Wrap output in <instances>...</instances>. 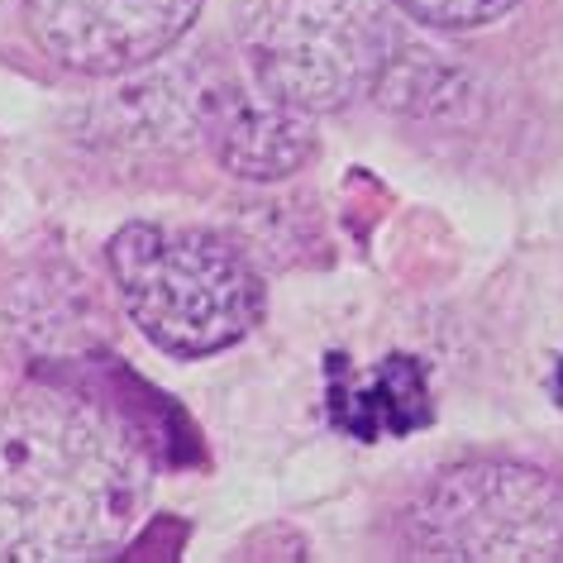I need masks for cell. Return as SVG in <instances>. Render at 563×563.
<instances>
[{
    "label": "cell",
    "mask_w": 563,
    "mask_h": 563,
    "mask_svg": "<svg viewBox=\"0 0 563 563\" xmlns=\"http://www.w3.org/2000/svg\"><path fill=\"white\" fill-rule=\"evenodd\" d=\"M144 501L148 463L101 406L53 387L0 406V559H106Z\"/></svg>",
    "instance_id": "cell-1"
},
{
    "label": "cell",
    "mask_w": 563,
    "mask_h": 563,
    "mask_svg": "<svg viewBox=\"0 0 563 563\" xmlns=\"http://www.w3.org/2000/svg\"><path fill=\"white\" fill-rule=\"evenodd\" d=\"M139 334L173 358H206L263 320V277L249 253L201 224L134 220L106 249Z\"/></svg>",
    "instance_id": "cell-2"
},
{
    "label": "cell",
    "mask_w": 563,
    "mask_h": 563,
    "mask_svg": "<svg viewBox=\"0 0 563 563\" xmlns=\"http://www.w3.org/2000/svg\"><path fill=\"white\" fill-rule=\"evenodd\" d=\"M239 48L263 91L330 115L383 87L397 34L383 0H239Z\"/></svg>",
    "instance_id": "cell-3"
},
{
    "label": "cell",
    "mask_w": 563,
    "mask_h": 563,
    "mask_svg": "<svg viewBox=\"0 0 563 563\" xmlns=\"http://www.w3.org/2000/svg\"><path fill=\"white\" fill-rule=\"evenodd\" d=\"M401 540L411 559L549 563L563 554V487L511 459L454 463L406 506Z\"/></svg>",
    "instance_id": "cell-4"
},
{
    "label": "cell",
    "mask_w": 563,
    "mask_h": 563,
    "mask_svg": "<svg viewBox=\"0 0 563 563\" xmlns=\"http://www.w3.org/2000/svg\"><path fill=\"white\" fill-rule=\"evenodd\" d=\"M206 0H24L34 44L77 77H124L163 58Z\"/></svg>",
    "instance_id": "cell-5"
},
{
    "label": "cell",
    "mask_w": 563,
    "mask_h": 563,
    "mask_svg": "<svg viewBox=\"0 0 563 563\" xmlns=\"http://www.w3.org/2000/svg\"><path fill=\"white\" fill-rule=\"evenodd\" d=\"M316 115L277 101L258 81L224 77L196 91V124L210 153L239 181H282L316 153Z\"/></svg>",
    "instance_id": "cell-6"
},
{
    "label": "cell",
    "mask_w": 563,
    "mask_h": 563,
    "mask_svg": "<svg viewBox=\"0 0 563 563\" xmlns=\"http://www.w3.org/2000/svg\"><path fill=\"white\" fill-rule=\"evenodd\" d=\"M434 401L426 368L406 354L383 358L373 373L354 377L344 368V358H334L330 373V420L354 440H397L420 426H430Z\"/></svg>",
    "instance_id": "cell-7"
},
{
    "label": "cell",
    "mask_w": 563,
    "mask_h": 563,
    "mask_svg": "<svg viewBox=\"0 0 563 563\" xmlns=\"http://www.w3.org/2000/svg\"><path fill=\"white\" fill-rule=\"evenodd\" d=\"M391 5L420 24H430V30L463 34V30H487L501 15H511L516 0H391Z\"/></svg>",
    "instance_id": "cell-8"
},
{
    "label": "cell",
    "mask_w": 563,
    "mask_h": 563,
    "mask_svg": "<svg viewBox=\"0 0 563 563\" xmlns=\"http://www.w3.org/2000/svg\"><path fill=\"white\" fill-rule=\"evenodd\" d=\"M559 391H563V373H559Z\"/></svg>",
    "instance_id": "cell-9"
}]
</instances>
